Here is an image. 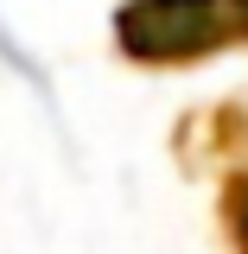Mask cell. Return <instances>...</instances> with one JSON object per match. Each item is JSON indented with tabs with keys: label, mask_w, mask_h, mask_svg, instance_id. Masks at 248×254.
I'll return each mask as SVG.
<instances>
[{
	"label": "cell",
	"mask_w": 248,
	"mask_h": 254,
	"mask_svg": "<svg viewBox=\"0 0 248 254\" xmlns=\"http://www.w3.org/2000/svg\"><path fill=\"white\" fill-rule=\"evenodd\" d=\"M108 32L140 70H191L248 51V0H121Z\"/></svg>",
	"instance_id": "cell-1"
},
{
	"label": "cell",
	"mask_w": 248,
	"mask_h": 254,
	"mask_svg": "<svg viewBox=\"0 0 248 254\" xmlns=\"http://www.w3.org/2000/svg\"><path fill=\"white\" fill-rule=\"evenodd\" d=\"M217 222H223V248H229V254H248V165L223 178Z\"/></svg>",
	"instance_id": "cell-2"
}]
</instances>
